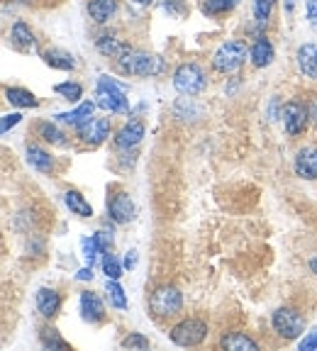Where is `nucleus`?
<instances>
[{
    "label": "nucleus",
    "mask_w": 317,
    "mask_h": 351,
    "mask_svg": "<svg viewBox=\"0 0 317 351\" xmlns=\"http://www.w3.org/2000/svg\"><path fill=\"white\" fill-rule=\"evenodd\" d=\"M132 3H137V5H152L154 0H132Z\"/></svg>",
    "instance_id": "obj_45"
},
{
    "label": "nucleus",
    "mask_w": 317,
    "mask_h": 351,
    "mask_svg": "<svg viewBox=\"0 0 317 351\" xmlns=\"http://www.w3.org/2000/svg\"><path fill=\"white\" fill-rule=\"evenodd\" d=\"M39 341H42L44 349H51V351H66V349H71V344L64 339V337L59 335V329L54 327H44L42 332H39Z\"/></svg>",
    "instance_id": "obj_26"
},
{
    "label": "nucleus",
    "mask_w": 317,
    "mask_h": 351,
    "mask_svg": "<svg viewBox=\"0 0 317 351\" xmlns=\"http://www.w3.org/2000/svg\"><path fill=\"white\" fill-rule=\"evenodd\" d=\"M103 274L113 280H120L122 274H125V263H120V258L115 254L105 252L103 254Z\"/></svg>",
    "instance_id": "obj_31"
},
{
    "label": "nucleus",
    "mask_w": 317,
    "mask_h": 351,
    "mask_svg": "<svg viewBox=\"0 0 317 351\" xmlns=\"http://www.w3.org/2000/svg\"><path fill=\"white\" fill-rule=\"evenodd\" d=\"M93 112H95V103H78V108L69 110V112H59L56 120L64 122V125H71V127H83L86 122L93 120Z\"/></svg>",
    "instance_id": "obj_20"
},
{
    "label": "nucleus",
    "mask_w": 317,
    "mask_h": 351,
    "mask_svg": "<svg viewBox=\"0 0 317 351\" xmlns=\"http://www.w3.org/2000/svg\"><path fill=\"white\" fill-rule=\"evenodd\" d=\"M285 10H288V12L296 10V0H285Z\"/></svg>",
    "instance_id": "obj_44"
},
{
    "label": "nucleus",
    "mask_w": 317,
    "mask_h": 351,
    "mask_svg": "<svg viewBox=\"0 0 317 351\" xmlns=\"http://www.w3.org/2000/svg\"><path fill=\"white\" fill-rule=\"evenodd\" d=\"M293 171L303 181H317V147H303L296 154Z\"/></svg>",
    "instance_id": "obj_13"
},
{
    "label": "nucleus",
    "mask_w": 317,
    "mask_h": 351,
    "mask_svg": "<svg viewBox=\"0 0 317 351\" xmlns=\"http://www.w3.org/2000/svg\"><path fill=\"white\" fill-rule=\"evenodd\" d=\"M298 349H301V351H315L317 349V329L305 332V337L298 341Z\"/></svg>",
    "instance_id": "obj_36"
},
{
    "label": "nucleus",
    "mask_w": 317,
    "mask_h": 351,
    "mask_svg": "<svg viewBox=\"0 0 317 351\" xmlns=\"http://www.w3.org/2000/svg\"><path fill=\"white\" fill-rule=\"evenodd\" d=\"M5 100L10 105H15V108H22V110L37 108V105H39L37 95H34L32 90H27V88H20V86L5 88Z\"/></svg>",
    "instance_id": "obj_24"
},
{
    "label": "nucleus",
    "mask_w": 317,
    "mask_h": 351,
    "mask_svg": "<svg viewBox=\"0 0 317 351\" xmlns=\"http://www.w3.org/2000/svg\"><path fill=\"white\" fill-rule=\"evenodd\" d=\"M307 110H310V122L317 127V100H312L310 108H307Z\"/></svg>",
    "instance_id": "obj_42"
},
{
    "label": "nucleus",
    "mask_w": 317,
    "mask_h": 351,
    "mask_svg": "<svg viewBox=\"0 0 317 351\" xmlns=\"http://www.w3.org/2000/svg\"><path fill=\"white\" fill-rule=\"evenodd\" d=\"M149 313L156 319H171L183 313V293L176 285H156L149 293Z\"/></svg>",
    "instance_id": "obj_4"
},
{
    "label": "nucleus",
    "mask_w": 317,
    "mask_h": 351,
    "mask_svg": "<svg viewBox=\"0 0 317 351\" xmlns=\"http://www.w3.org/2000/svg\"><path fill=\"white\" fill-rule=\"evenodd\" d=\"M54 93L61 95L64 100H69V103H81L83 98V86L76 81H66V83H56L54 86Z\"/></svg>",
    "instance_id": "obj_29"
},
{
    "label": "nucleus",
    "mask_w": 317,
    "mask_h": 351,
    "mask_svg": "<svg viewBox=\"0 0 317 351\" xmlns=\"http://www.w3.org/2000/svg\"><path fill=\"white\" fill-rule=\"evenodd\" d=\"M25 154H27V164L32 166V169L42 171V173H51V171H54V156H51L47 149L37 147V144H27Z\"/></svg>",
    "instance_id": "obj_21"
},
{
    "label": "nucleus",
    "mask_w": 317,
    "mask_h": 351,
    "mask_svg": "<svg viewBox=\"0 0 317 351\" xmlns=\"http://www.w3.org/2000/svg\"><path fill=\"white\" fill-rule=\"evenodd\" d=\"M76 137H78V142L86 144V147H100V144L110 137V120L108 117H93L91 122L78 127Z\"/></svg>",
    "instance_id": "obj_10"
},
{
    "label": "nucleus",
    "mask_w": 317,
    "mask_h": 351,
    "mask_svg": "<svg viewBox=\"0 0 317 351\" xmlns=\"http://www.w3.org/2000/svg\"><path fill=\"white\" fill-rule=\"evenodd\" d=\"M220 349L227 351H259L261 344H259L254 337H249L246 332H227L220 339Z\"/></svg>",
    "instance_id": "obj_19"
},
{
    "label": "nucleus",
    "mask_w": 317,
    "mask_h": 351,
    "mask_svg": "<svg viewBox=\"0 0 317 351\" xmlns=\"http://www.w3.org/2000/svg\"><path fill=\"white\" fill-rule=\"evenodd\" d=\"M205 86H208V76H205V71H202L198 64H193V61L191 64H180L174 71V88L180 95L193 98V95L202 93Z\"/></svg>",
    "instance_id": "obj_7"
},
{
    "label": "nucleus",
    "mask_w": 317,
    "mask_h": 351,
    "mask_svg": "<svg viewBox=\"0 0 317 351\" xmlns=\"http://www.w3.org/2000/svg\"><path fill=\"white\" fill-rule=\"evenodd\" d=\"M296 64L303 76L310 78V81H317V44L315 42H307L298 47Z\"/></svg>",
    "instance_id": "obj_15"
},
{
    "label": "nucleus",
    "mask_w": 317,
    "mask_h": 351,
    "mask_svg": "<svg viewBox=\"0 0 317 351\" xmlns=\"http://www.w3.org/2000/svg\"><path fill=\"white\" fill-rule=\"evenodd\" d=\"M34 302H37V313L42 315L44 319H54L61 310L59 291H56V288H49V285L39 288L37 295H34Z\"/></svg>",
    "instance_id": "obj_14"
},
{
    "label": "nucleus",
    "mask_w": 317,
    "mask_h": 351,
    "mask_svg": "<svg viewBox=\"0 0 317 351\" xmlns=\"http://www.w3.org/2000/svg\"><path fill=\"white\" fill-rule=\"evenodd\" d=\"M144 132L147 130H144L142 120H130L115 132V139H113V142H115V147L122 149V152H130V149H134L144 139Z\"/></svg>",
    "instance_id": "obj_12"
},
{
    "label": "nucleus",
    "mask_w": 317,
    "mask_h": 351,
    "mask_svg": "<svg viewBox=\"0 0 317 351\" xmlns=\"http://www.w3.org/2000/svg\"><path fill=\"white\" fill-rule=\"evenodd\" d=\"M95 105L103 108L105 112L113 115H122L130 112V100H127V86L117 83L115 78L110 76H98V90H95Z\"/></svg>",
    "instance_id": "obj_3"
},
{
    "label": "nucleus",
    "mask_w": 317,
    "mask_h": 351,
    "mask_svg": "<svg viewBox=\"0 0 317 351\" xmlns=\"http://www.w3.org/2000/svg\"><path fill=\"white\" fill-rule=\"evenodd\" d=\"M208 335H210V324L200 317H186L169 329V339L176 346H183V349L200 346L202 341L208 339Z\"/></svg>",
    "instance_id": "obj_6"
},
{
    "label": "nucleus",
    "mask_w": 317,
    "mask_h": 351,
    "mask_svg": "<svg viewBox=\"0 0 317 351\" xmlns=\"http://www.w3.org/2000/svg\"><path fill=\"white\" fill-rule=\"evenodd\" d=\"M117 69H120L125 76H134V78H156L164 73L166 64L158 54L152 51H139V49H130L122 59H117Z\"/></svg>",
    "instance_id": "obj_1"
},
{
    "label": "nucleus",
    "mask_w": 317,
    "mask_h": 351,
    "mask_svg": "<svg viewBox=\"0 0 317 351\" xmlns=\"http://www.w3.org/2000/svg\"><path fill=\"white\" fill-rule=\"evenodd\" d=\"M281 122H283V130L288 137H301L310 125V110L298 100H288L281 108Z\"/></svg>",
    "instance_id": "obj_8"
},
{
    "label": "nucleus",
    "mask_w": 317,
    "mask_h": 351,
    "mask_svg": "<svg viewBox=\"0 0 317 351\" xmlns=\"http://www.w3.org/2000/svg\"><path fill=\"white\" fill-rule=\"evenodd\" d=\"M95 49L100 51L103 56H108V59H122V56L130 51V44H125L122 39H115L110 37V34H103L100 39H95Z\"/></svg>",
    "instance_id": "obj_22"
},
{
    "label": "nucleus",
    "mask_w": 317,
    "mask_h": 351,
    "mask_svg": "<svg viewBox=\"0 0 317 351\" xmlns=\"http://www.w3.org/2000/svg\"><path fill=\"white\" fill-rule=\"evenodd\" d=\"M246 56H249V47L242 39H227L213 51V59H210V66L213 71L222 73V76H230V73H237L244 66Z\"/></svg>",
    "instance_id": "obj_2"
},
{
    "label": "nucleus",
    "mask_w": 317,
    "mask_h": 351,
    "mask_svg": "<svg viewBox=\"0 0 317 351\" xmlns=\"http://www.w3.org/2000/svg\"><path fill=\"white\" fill-rule=\"evenodd\" d=\"M95 239H98V244H100V249H103V254L110 252V249H113V244H115L113 230H98V232H95Z\"/></svg>",
    "instance_id": "obj_35"
},
{
    "label": "nucleus",
    "mask_w": 317,
    "mask_h": 351,
    "mask_svg": "<svg viewBox=\"0 0 317 351\" xmlns=\"http://www.w3.org/2000/svg\"><path fill=\"white\" fill-rule=\"evenodd\" d=\"M42 61L49 69H56V71H76V56L71 51L59 49V47H51V49L42 51Z\"/></svg>",
    "instance_id": "obj_18"
},
{
    "label": "nucleus",
    "mask_w": 317,
    "mask_h": 351,
    "mask_svg": "<svg viewBox=\"0 0 317 351\" xmlns=\"http://www.w3.org/2000/svg\"><path fill=\"white\" fill-rule=\"evenodd\" d=\"M125 269H134V263H137V252H127V256H125Z\"/></svg>",
    "instance_id": "obj_41"
},
{
    "label": "nucleus",
    "mask_w": 317,
    "mask_h": 351,
    "mask_svg": "<svg viewBox=\"0 0 317 351\" xmlns=\"http://www.w3.org/2000/svg\"><path fill=\"white\" fill-rule=\"evenodd\" d=\"M81 249H83V258H86L88 266H93L95 258H98V254H103V249H100L98 239L93 237H86V239H81Z\"/></svg>",
    "instance_id": "obj_33"
},
{
    "label": "nucleus",
    "mask_w": 317,
    "mask_h": 351,
    "mask_svg": "<svg viewBox=\"0 0 317 351\" xmlns=\"http://www.w3.org/2000/svg\"><path fill=\"white\" fill-rule=\"evenodd\" d=\"M161 8H164L169 15H174V17H183L186 15V8H183V3L180 0H164L161 3Z\"/></svg>",
    "instance_id": "obj_37"
},
{
    "label": "nucleus",
    "mask_w": 317,
    "mask_h": 351,
    "mask_svg": "<svg viewBox=\"0 0 317 351\" xmlns=\"http://www.w3.org/2000/svg\"><path fill=\"white\" fill-rule=\"evenodd\" d=\"M305 15H307V20L317 25V0H307V3H305Z\"/></svg>",
    "instance_id": "obj_39"
},
{
    "label": "nucleus",
    "mask_w": 317,
    "mask_h": 351,
    "mask_svg": "<svg viewBox=\"0 0 317 351\" xmlns=\"http://www.w3.org/2000/svg\"><path fill=\"white\" fill-rule=\"evenodd\" d=\"M276 59V49L274 44L268 42L266 37H257L252 42V47H249V61H252L254 69H266V66H271Z\"/></svg>",
    "instance_id": "obj_16"
},
{
    "label": "nucleus",
    "mask_w": 317,
    "mask_h": 351,
    "mask_svg": "<svg viewBox=\"0 0 317 351\" xmlns=\"http://www.w3.org/2000/svg\"><path fill=\"white\" fill-rule=\"evenodd\" d=\"M271 329L274 335L283 341H296L305 335V317L296 307H276L271 313Z\"/></svg>",
    "instance_id": "obj_5"
},
{
    "label": "nucleus",
    "mask_w": 317,
    "mask_h": 351,
    "mask_svg": "<svg viewBox=\"0 0 317 351\" xmlns=\"http://www.w3.org/2000/svg\"><path fill=\"white\" fill-rule=\"evenodd\" d=\"M120 346H122V349H139V351H144V349H149V339L144 335H139V332H130L127 337H122Z\"/></svg>",
    "instance_id": "obj_34"
},
{
    "label": "nucleus",
    "mask_w": 317,
    "mask_h": 351,
    "mask_svg": "<svg viewBox=\"0 0 317 351\" xmlns=\"http://www.w3.org/2000/svg\"><path fill=\"white\" fill-rule=\"evenodd\" d=\"M86 10L91 20L98 22V25H105V22L117 12V3L115 0H91Z\"/></svg>",
    "instance_id": "obj_23"
},
{
    "label": "nucleus",
    "mask_w": 317,
    "mask_h": 351,
    "mask_svg": "<svg viewBox=\"0 0 317 351\" xmlns=\"http://www.w3.org/2000/svg\"><path fill=\"white\" fill-rule=\"evenodd\" d=\"M274 5H276V0H254V20H257L259 27H266L268 25Z\"/></svg>",
    "instance_id": "obj_32"
},
{
    "label": "nucleus",
    "mask_w": 317,
    "mask_h": 351,
    "mask_svg": "<svg viewBox=\"0 0 317 351\" xmlns=\"http://www.w3.org/2000/svg\"><path fill=\"white\" fill-rule=\"evenodd\" d=\"M105 293H108V300L110 305L115 307V310H127V295H125V288H122L117 280L108 278V285H105Z\"/></svg>",
    "instance_id": "obj_30"
},
{
    "label": "nucleus",
    "mask_w": 317,
    "mask_h": 351,
    "mask_svg": "<svg viewBox=\"0 0 317 351\" xmlns=\"http://www.w3.org/2000/svg\"><path fill=\"white\" fill-rule=\"evenodd\" d=\"M76 278L78 280H91V278H93V266H86V269H81L76 274Z\"/></svg>",
    "instance_id": "obj_40"
},
{
    "label": "nucleus",
    "mask_w": 317,
    "mask_h": 351,
    "mask_svg": "<svg viewBox=\"0 0 317 351\" xmlns=\"http://www.w3.org/2000/svg\"><path fill=\"white\" fill-rule=\"evenodd\" d=\"M307 269H310V274L317 278V254H312L310 261H307Z\"/></svg>",
    "instance_id": "obj_43"
},
{
    "label": "nucleus",
    "mask_w": 317,
    "mask_h": 351,
    "mask_svg": "<svg viewBox=\"0 0 317 351\" xmlns=\"http://www.w3.org/2000/svg\"><path fill=\"white\" fill-rule=\"evenodd\" d=\"M108 215L115 225H130L137 215V205L125 191H117L113 197H108Z\"/></svg>",
    "instance_id": "obj_9"
},
{
    "label": "nucleus",
    "mask_w": 317,
    "mask_h": 351,
    "mask_svg": "<svg viewBox=\"0 0 317 351\" xmlns=\"http://www.w3.org/2000/svg\"><path fill=\"white\" fill-rule=\"evenodd\" d=\"M37 132H39V137H42L47 144H54V147H66V134L56 125H51V122H42V125L37 127Z\"/></svg>",
    "instance_id": "obj_28"
},
{
    "label": "nucleus",
    "mask_w": 317,
    "mask_h": 351,
    "mask_svg": "<svg viewBox=\"0 0 317 351\" xmlns=\"http://www.w3.org/2000/svg\"><path fill=\"white\" fill-rule=\"evenodd\" d=\"M64 203L66 208L71 210L73 215H78V217H93V205L88 203L86 195H83L81 191H66L64 193Z\"/></svg>",
    "instance_id": "obj_25"
},
{
    "label": "nucleus",
    "mask_w": 317,
    "mask_h": 351,
    "mask_svg": "<svg viewBox=\"0 0 317 351\" xmlns=\"http://www.w3.org/2000/svg\"><path fill=\"white\" fill-rule=\"evenodd\" d=\"M20 122H22L20 112H10V115H5V117H3V122H0V132H3V134H8V132H10V127L20 125Z\"/></svg>",
    "instance_id": "obj_38"
},
{
    "label": "nucleus",
    "mask_w": 317,
    "mask_h": 351,
    "mask_svg": "<svg viewBox=\"0 0 317 351\" xmlns=\"http://www.w3.org/2000/svg\"><path fill=\"white\" fill-rule=\"evenodd\" d=\"M10 42L22 51H37V47H39L37 34L30 29L27 22H22V20H17L10 27Z\"/></svg>",
    "instance_id": "obj_17"
},
{
    "label": "nucleus",
    "mask_w": 317,
    "mask_h": 351,
    "mask_svg": "<svg viewBox=\"0 0 317 351\" xmlns=\"http://www.w3.org/2000/svg\"><path fill=\"white\" fill-rule=\"evenodd\" d=\"M237 5H239V0H205L200 5V10H202V15H208V17H220V15L232 12Z\"/></svg>",
    "instance_id": "obj_27"
},
{
    "label": "nucleus",
    "mask_w": 317,
    "mask_h": 351,
    "mask_svg": "<svg viewBox=\"0 0 317 351\" xmlns=\"http://www.w3.org/2000/svg\"><path fill=\"white\" fill-rule=\"evenodd\" d=\"M78 310H81L83 322L88 324H98L105 319V302L98 293L93 291H83L78 295Z\"/></svg>",
    "instance_id": "obj_11"
}]
</instances>
